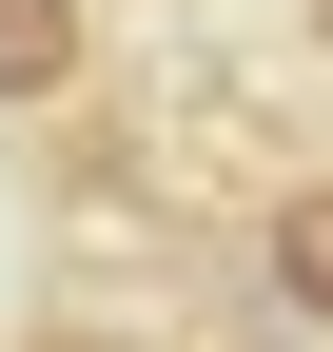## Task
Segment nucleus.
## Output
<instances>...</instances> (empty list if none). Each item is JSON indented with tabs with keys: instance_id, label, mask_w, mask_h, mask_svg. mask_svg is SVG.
Listing matches in <instances>:
<instances>
[{
	"instance_id": "nucleus-1",
	"label": "nucleus",
	"mask_w": 333,
	"mask_h": 352,
	"mask_svg": "<svg viewBox=\"0 0 333 352\" xmlns=\"http://www.w3.org/2000/svg\"><path fill=\"white\" fill-rule=\"evenodd\" d=\"M78 59H98V20H78V0H0V118L78 98Z\"/></svg>"
},
{
	"instance_id": "nucleus-2",
	"label": "nucleus",
	"mask_w": 333,
	"mask_h": 352,
	"mask_svg": "<svg viewBox=\"0 0 333 352\" xmlns=\"http://www.w3.org/2000/svg\"><path fill=\"white\" fill-rule=\"evenodd\" d=\"M255 254H275V294H294V314L333 333V176H294V196L255 215Z\"/></svg>"
},
{
	"instance_id": "nucleus-3",
	"label": "nucleus",
	"mask_w": 333,
	"mask_h": 352,
	"mask_svg": "<svg viewBox=\"0 0 333 352\" xmlns=\"http://www.w3.org/2000/svg\"><path fill=\"white\" fill-rule=\"evenodd\" d=\"M39 352H118V333H39Z\"/></svg>"
},
{
	"instance_id": "nucleus-4",
	"label": "nucleus",
	"mask_w": 333,
	"mask_h": 352,
	"mask_svg": "<svg viewBox=\"0 0 333 352\" xmlns=\"http://www.w3.org/2000/svg\"><path fill=\"white\" fill-rule=\"evenodd\" d=\"M314 39H333V0H314Z\"/></svg>"
}]
</instances>
